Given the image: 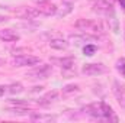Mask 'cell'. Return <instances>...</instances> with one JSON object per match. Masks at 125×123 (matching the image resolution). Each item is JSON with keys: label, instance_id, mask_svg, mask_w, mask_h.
I'll return each mask as SVG.
<instances>
[{"label": "cell", "instance_id": "9", "mask_svg": "<svg viewBox=\"0 0 125 123\" xmlns=\"http://www.w3.org/2000/svg\"><path fill=\"white\" fill-rule=\"evenodd\" d=\"M57 100H58V91L52 90V91H48L45 96L39 97V98H38V104H39V106H50L51 103H54V101H57Z\"/></svg>", "mask_w": 125, "mask_h": 123}, {"label": "cell", "instance_id": "8", "mask_svg": "<svg viewBox=\"0 0 125 123\" xmlns=\"http://www.w3.org/2000/svg\"><path fill=\"white\" fill-rule=\"evenodd\" d=\"M57 6L52 4V3H48V1H42L38 4V10L41 13V16H52V15H57Z\"/></svg>", "mask_w": 125, "mask_h": 123}, {"label": "cell", "instance_id": "26", "mask_svg": "<svg viewBox=\"0 0 125 123\" xmlns=\"http://www.w3.org/2000/svg\"><path fill=\"white\" fill-rule=\"evenodd\" d=\"M62 1H68V3H73V1H77V0H62Z\"/></svg>", "mask_w": 125, "mask_h": 123}, {"label": "cell", "instance_id": "19", "mask_svg": "<svg viewBox=\"0 0 125 123\" xmlns=\"http://www.w3.org/2000/svg\"><path fill=\"white\" fill-rule=\"evenodd\" d=\"M22 91H23V86L21 83H13V84L7 86V93H10V94H21Z\"/></svg>", "mask_w": 125, "mask_h": 123}, {"label": "cell", "instance_id": "27", "mask_svg": "<svg viewBox=\"0 0 125 123\" xmlns=\"http://www.w3.org/2000/svg\"><path fill=\"white\" fill-rule=\"evenodd\" d=\"M0 64H1V61H0Z\"/></svg>", "mask_w": 125, "mask_h": 123}, {"label": "cell", "instance_id": "10", "mask_svg": "<svg viewBox=\"0 0 125 123\" xmlns=\"http://www.w3.org/2000/svg\"><path fill=\"white\" fill-rule=\"evenodd\" d=\"M94 39H97V36H92L87 33H82V35H70V41L74 45H83L86 42H92Z\"/></svg>", "mask_w": 125, "mask_h": 123}, {"label": "cell", "instance_id": "14", "mask_svg": "<svg viewBox=\"0 0 125 123\" xmlns=\"http://www.w3.org/2000/svg\"><path fill=\"white\" fill-rule=\"evenodd\" d=\"M54 62H58L62 70H71L74 65V58L73 57H64V58H54Z\"/></svg>", "mask_w": 125, "mask_h": 123}, {"label": "cell", "instance_id": "18", "mask_svg": "<svg viewBox=\"0 0 125 123\" xmlns=\"http://www.w3.org/2000/svg\"><path fill=\"white\" fill-rule=\"evenodd\" d=\"M106 18H108L109 26L112 28V31L115 32V33H118V32H119V28H118V19H116V16H115V12L109 13V15H108Z\"/></svg>", "mask_w": 125, "mask_h": 123}, {"label": "cell", "instance_id": "2", "mask_svg": "<svg viewBox=\"0 0 125 123\" xmlns=\"http://www.w3.org/2000/svg\"><path fill=\"white\" fill-rule=\"evenodd\" d=\"M74 28L77 31H82V33H87L92 36H99L105 32V28L102 22L99 20H90V19H79L74 23Z\"/></svg>", "mask_w": 125, "mask_h": 123}, {"label": "cell", "instance_id": "12", "mask_svg": "<svg viewBox=\"0 0 125 123\" xmlns=\"http://www.w3.org/2000/svg\"><path fill=\"white\" fill-rule=\"evenodd\" d=\"M68 45H70V44H68L65 39H62V38H52V39H50V46H51L52 49H57V51H64V49H67Z\"/></svg>", "mask_w": 125, "mask_h": 123}, {"label": "cell", "instance_id": "16", "mask_svg": "<svg viewBox=\"0 0 125 123\" xmlns=\"http://www.w3.org/2000/svg\"><path fill=\"white\" fill-rule=\"evenodd\" d=\"M80 91V87L77 84H67L65 87H62L61 94L64 97H68V96H73V94H77Z\"/></svg>", "mask_w": 125, "mask_h": 123}, {"label": "cell", "instance_id": "21", "mask_svg": "<svg viewBox=\"0 0 125 123\" xmlns=\"http://www.w3.org/2000/svg\"><path fill=\"white\" fill-rule=\"evenodd\" d=\"M96 45H93V44H86L84 45V48H83V52H84V55H87V57H92V55H94V52H96Z\"/></svg>", "mask_w": 125, "mask_h": 123}, {"label": "cell", "instance_id": "13", "mask_svg": "<svg viewBox=\"0 0 125 123\" xmlns=\"http://www.w3.org/2000/svg\"><path fill=\"white\" fill-rule=\"evenodd\" d=\"M114 93H115V97L118 98V101L125 106V86L119 84L118 81L114 83Z\"/></svg>", "mask_w": 125, "mask_h": 123}, {"label": "cell", "instance_id": "3", "mask_svg": "<svg viewBox=\"0 0 125 123\" xmlns=\"http://www.w3.org/2000/svg\"><path fill=\"white\" fill-rule=\"evenodd\" d=\"M82 72L84 75H89V77H99V75H103L108 72V68L103 65V64H84L83 68H82Z\"/></svg>", "mask_w": 125, "mask_h": 123}, {"label": "cell", "instance_id": "1", "mask_svg": "<svg viewBox=\"0 0 125 123\" xmlns=\"http://www.w3.org/2000/svg\"><path fill=\"white\" fill-rule=\"evenodd\" d=\"M84 110H86V113H87L89 116H92L94 119L118 122V117L115 116V112H114L112 107H111L109 104H106L105 101H97V103H93V104H89Z\"/></svg>", "mask_w": 125, "mask_h": 123}, {"label": "cell", "instance_id": "4", "mask_svg": "<svg viewBox=\"0 0 125 123\" xmlns=\"http://www.w3.org/2000/svg\"><path fill=\"white\" fill-rule=\"evenodd\" d=\"M92 7H93V12L99 13V15H105V16H108L109 13L115 12L114 4L109 0H94L92 3Z\"/></svg>", "mask_w": 125, "mask_h": 123}, {"label": "cell", "instance_id": "23", "mask_svg": "<svg viewBox=\"0 0 125 123\" xmlns=\"http://www.w3.org/2000/svg\"><path fill=\"white\" fill-rule=\"evenodd\" d=\"M7 91V87H4V86H0V96L3 94V93Z\"/></svg>", "mask_w": 125, "mask_h": 123}, {"label": "cell", "instance_id": "6", "mask_svg": "<svg viewBox=\"0 0 125 123\" xmlns=\"http://www.w3.org/2000/svg\"><path fill=\"white\" fill-rule=\"evenodd\" d=\"M13 64L16 67H31L39 64V58L33 55H18L13 58Z\"/></svg>", "mask_w": 125, "mask_h": 123}, {"label": "cell", "instance_id": "20", "mask_svg": "<svg viewBox=\"0 0 125 123\" xmlns=\"http://www.w3.org/2000/svg\"><path fill=\"white\" fill-rule=\"evenodd\" d=\"M7 112H9V113H12V114H21V116H22V114H28V113H29V110H26L23 106H22V107H19V106L12 107V109H9Z\"/></svg>", "mask_w": 125, "mask_h": 123}, {"label": "cell", "instance_id": "15", "mask_svg": "<svg viewBox=\"0 0 125 123\" xmlns=\"http://www.w3.org/2000/svg\"><path fill=\"white\" fill-rule=\"evenodd\" d=\"M55 119H57V116H54V114H42V113H32L31 114V120H33V122H52Z\"/></svg>", "mask_w": 125, "mask_h": 123}, {"label": "cell", "instance_id": "25", "mask_svg": "<svg viewBox=\"0 0 125 123\" xmlns=\"http://www.w3.org/2000/svg\"><path fill=\"white\" fill-rule=\"evenodd\" d=\"M121 4H122V7H124V10H125V0H118Z\"/></svg>", "mask_w": 125, "mask_h": 123}, {"label": "cell", "instance_id": "7", "mask_svg": "<svg viewBox=\"0 0 125 123\" xmlns=\"http://www.w3.org/2000/svg\"><path fill=\"white\" fill-rule=\"evenodd\" d=\"M16 16H19L21 19H25V20H32L38 16H41L38 7H21L19 10L15 12Z\"/></svg>", "mask_w": 125, "mask_h": 123}, {"label": "cell", "instance_id": "22", "mask_svg": "<svg viewBox=\"0 0 125 123\" xmlns=\"http://www.w3.org/2000/svg\"><path fill=\"white\" fill-rule=\"evenodd\" d=\"M116 70L122 74V77H125V58H121L116 61Z\"/></svg>", "mask_w": 125, "mask_h": 123}, {"label": "cell", "instance_id": "24", "mask_svg": "<svg viewBox=\"0 0 125 123\" xmlns=\"http://www.w3.org/2000/svg\"><path fill=\"white\" fill-rule=\"evenodd\" d=\"M6 20H7V18H6V16H3V15H0V23H4Z\"/></svg>", "mask_w": 125, "mask_h": 123}, {"label": "cell", "instance_id": "17", "mask_svg": "<svg viewBox=\"0 0 125 123\" xmlns=\"http://www.w3.org/2000/svg\"><path fill=\"white\" fill-rule=\"evenodd\" d=\"M71 10H73V3L64 1V3H62V6H61V9H60V10L57 9V15H58L60 18H64V16H65V15H68Z\"/></svg>", "mask_w": 125, "mask_h": 123}, {"label": "cell", "instance_id": "11", "mask_svg": "<svg viewBox=\"0 0 125 123\" xmlns=\"http://www.w3.org/2000/svg\"><path fill=\"white\" fill-rule=\"evenodd\" d=\"M19 35L13 29H0V39L3 42H16L19 41Z\"/></svg>", "mask_w": 125, "mask_h": 123}, {"label": "cell", "instance_id": "5", "mask_svg": "<svg viewBox=\"0 0 125 123\" xmlns=\"http://www.w3.org/2000/svg\"><path fill=\"white\" fill-rule=\"evenodd\" d=\"M51 72H52V68H51V65H50V64H42V65L36 67L35 70L29 71V72H28V75H29V77H32V78L45 80V78H48V77L51 75Z\"/></svg>", "mask_w": 125, "mask_h": 123}]
</instances>
